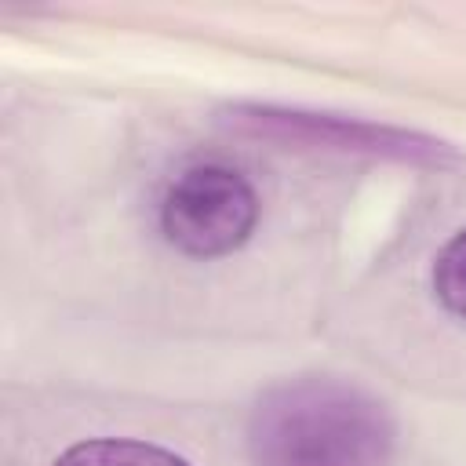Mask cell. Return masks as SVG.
Masks as SVG:
<instances>
[{
  "mask_svg": "<svg viewBox=\"0 0 466 466\" xmlns=\"http://www.w3.org/2000/svg\"><path fill=\"white\" fill-rule=\"evenodd\" d=\"M433 291L448 313L466 320V229L441 248L433 262Z\"/></svg>",
  "mask_w": 466,
  "mask_h": 466,
  "instance_id": "obj_4",
  "label": "cell"
},
{
  "mask_svg": "<svg viewBox=\"0 0 466 466\" xmlns=\"http://www.w3.org/2000/svg\"><path fill=\"white\" fill-rule=\"evenodd\" d=\"M248 448L258 466H386L393 422L357 386L299 379L273 386L255 404Z\"/></svg>",
  "mask_w": 466,
  "mask_h": 466,
  "instance_id": "obj_1",
  "label": "cell"
},
{
  "mask_svg": "<svg viewBox=\"0 0 466 466\" xmlns=\"http://www.w3.org/2000/svg\"><path fill=\"white\" fill-rule=\"evenodd\" d=\"M55 466H189L186 459H178L167 448L146 444V441H84L73 444L69 451H62L55 459Z\"/></svg>",
  "mask_w": 466,
  "mask_h": 466,
  "instance_id": "obj_3",
  "label": "cell"
},
{
  "mask_svg": "<svg viewBox=\"0 0 466 466\" xmlns=\"http://www.w3.org/2000/svg\"><path fill=\"white\" fill-rule=\"evenodd\" d=\"M258 218L251 182L226 164H197L175 178L160 208L164 237L197 258L229 255L248 240Z\"/></svg>",
  "mask_w": 466,
  "mask_h": 466,
  "instance_id": "obj_2",
  "label": "cell"
}]
</instances>
